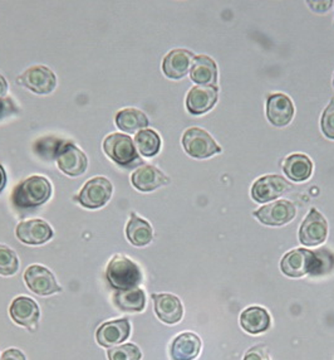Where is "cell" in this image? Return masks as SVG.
<instances>
[{"label": "cell", "mask_w": 334, "mask_h": 360, "mask_svg": "<svg viewBox=\"0 0 334 360\" xmlns=\"http://www.w3.org/2000/svg\"><path fill=\"white\" fill-rule=\"evenodd\" d=\"M108 360H141L142 353L135 344H123L107 350Z\"/></svg>", "instance_id": "32"}, {"label": "cell", "mask_w": 334, "mask_h": 360, "mask_svg": "<svg viewBox=\"0 0 334 360\" xmlns=\"http://www.w3.org/2000/svg\"><path fill=\"white\" fill-rule=\"evenodd\" d=\"M116 125L122 131L133 134L149 127V119L138 108H123L116 115Z\"/></svg>", "instance_id": "27"}, {"label": "cell", "mask_w": 334, "mask_h": 360, "mask_svg": "<svg viewBox=\"0 0 334 360\" xmlns=\"http://www.w3.org/2000/svg\"><path fill=\"white\" fill-rule=\"evenodd\" d=\"M328 236V223L322 213L312 208L299 229V240L303 246L316 247L324 243Z\"/></svg>", "instance_id": "6"}, {"label": "cell", "mask_w": 334, "mask_h": 360, "mask_svg": "<svg viewBox=\"0 0 334 360\" xmlns=\"http://www.w3.org/2000/svg\"><path fill=\"white\" fill-rule=\"evenodd\" d=\"M135 144L138 150L146 158H152L157 155L161 149V139L157 132L151 129H145L136 134Z\"/></svg>", "instance_id": "28"}, {"label": "cell", "mask_w": 334, "mask_h": 360, "mask_svg": "<svg viewBox=\"0 0 334 360\" xmlns=\"http://www.w3.org/2000/svg\"><path fill=\"white\" fill-rule=\"evenodd\" d=\"M240 325L246 333L258 335L270 328V315L262 307H248L240 315Z\"/></svg>", "instance_id": "23"}, {"label": "cell", "mask_w": 334, "mask_h": 360, "mask_svg": "<svg viewBox=\"0 0 334 360\" xmlns=\"http://www.w3.org/2000/svg\"><path fill=\"white\" fill-rule=\"evenodd\" d=\"M6 91H8V84H6V78L0 75V98L6 96Z\"/></svg>", "instance_id": "38"}, {"label": "cell", "mask_w": 334, "mask_h": 360, "mask_svg": "<svg viewBox=\"0 0 334 360\" xmlns=\"http://www.w3.org/2000/svg\"><path fill=\"white\" fill-rule=\"evenodd\" d=\"M126 236L130 243L136 247L147 246L154 238V231L141 217H138L135 212H132L131 218L126 227Z\"/></svg>", "instance_id": "25"}, {"label": "cell", "mask_w": 334, "mask_h": 360, "mask_svg": "<svg viewBox=\"0 0 334 360\" xmlns=\"http://www.w3.org/2000/svg\"><path fill=\"white\" fill-rule=\"evenodd\" d=\"M293 186L281 175H265L251 186V198L258 203H267L290 192Z\"/></svg>", "instance_id": "7"}, {"label": "cell", "mask_w": 334, "mask_h": 360, "mask_svg": "<svg viewBox=\"0 0 334 360\" xmlns=\"http://www.w3.org/2000/svg\"><path fill=\"white\" fill-rule=\"evenodd\" d=\"M55 160L60 172L69 176H79L84 174L88 167V160L84 151L68 141L60 148Z\"/></svg>", "instance_id": "12"}, {"label": "cell", "mask_w": 334, "mask_h": 360, "mask_svg": "<svg viewBox=\"0 0 334 360\" xmlns=\"http://www.w3.org/2000/svg\"><path fill=\"white\" fill-rule=\"evenodd\" d=\"M308 6H310V9L313 12L326 13L328 12L329 9L332 8L333 1H330V0L329 1H323V0L318 1V0H316V1H308Z\"/></svg>", "instance_id": "36"}, {"label": "cell", "mask_w": 334, "mask_h": 360, "mask_svg": "<svg viewBox=\"0 0 334 360\" xmlns=\"http://www.w3.org/2000/svg\"><path fill=\"white\" fill-rule=\"evenodd\" d=\"M18 112V106L11 97L0 98V120Z\"/></svg>", "instance_id": "34"}, {"label": "cell", "mask_w": 334, "mask_h": 360, "mask_svg": "<svg viewBox=\"0 0 334 360\" xmlns=\"http://www.w3.org/2000/svg\"><path fill=\"white\" fill-rule=\"evenodd\" d=\"M130 335L131 324L128 319L123 318L103 323L95 333V339L101 347L109 349L125 342Z\"/></svg>", "instance_id": "13"}, {"label": "cell", "mask_w": 334, "mask_h": 360, "mask_svg": "<svg viewBox=\"0 0 334 360\" xmlns=\"http://www.w3.org/2000/svg\"><path fill=\"white\" fill-rule=\"evenodd\" d=\"M182 146L189 155L195 159H208L220 154L222 149L216 144L209 132L200 127H190L182 136Z\"/></svg>", "instance_id": "4"}, {"label": "cell", "mask_w": 334, "mask_h": 360, "mask_svg": "<svg viewBox=\"0 0 334 360\" xmlns=\"http://www.w3.org/2000/svg\"><path fill=\"white\" fill-rule=\"evenodd\" d=\"M283 170L289 179L302 183L309 179L313 173V162L305 154H292L286 158Z\"/></svg>", "instance_id": "24"}, {"label": "cell", "mask_w": 334, "mask_h": 360, "mask_svg": "<svg viewBox=\"0 0 334 360\" xmlns=\"http://www.w3.org/2000/svg\"><path fill=\"white\" fill-rule=\"evenodd\" d=\"M201 350V339L194 333H182L176 336L170 347L173 360H195Z\"/></svg>", "instance_id": "21"}, {"label": "cell", "mask_w": 334, "mask_h": 360, "mask_svg": "<svg viewBox=\"0 0 334 360\" xmlns=\"http://www.w3.org/2000/svg\"><path fill=\"white\" fill-rule=\"evenodd\" d=\"M244 360H270V356L264 345H257L246 352Z\"/></svg>", "instance_id": "35"}, {"label": "cell", "mask_w": 334, "mask_h": 360, "mask_svg": "<svg viewBox=\"0 0 334 360\" xmlns=\"http://www.w3.org/2000/svg\"><path fill=\"white\" fill-rule=\"evenodd\" d=\"M52 195V186L44 176L33 175L14 188L13 205L20 210L36 208L44 205Z\"/></svg>", "instance_id": "1"}, {"label": "cell", "mask_w": 334, "mask_h": 360, "mask_svg": "<svg viewBox=\"0 0 334 360\" xmlns=\"http://www.w3.org/2000/svg\"><path fill=\"white\" fill-rule=\"evenodd\" d=\"M0 360H27L25 359V355L23 354V352H20L19 349L12 348L6 350L3 355H1V359Z\"/></svg>", "instance_id": "37"}, {"label": "cell", "mask_w": 334, "mask_h": 360, "mask_svg": "<svg viewBox=\"0 0 334 360\" xmlns=\"http://www.w3.org/2000/svg\"><path fill=\"white\" fill-rule=\"evenodd\" d=\"M15 234L20 242L30 246H39L47 243L53 237V229L42 219H29L19 223Z\"/></svg>", "instance_id": "14"}, {"label": "cell", "mask_w": 334, "mask_h": 360, "mask_svg": "<svg viewBox=\"0 0 334 360\" xmlns=\"http://www.w3.org/2000/svg\"><path fill=\"white\" fill-rule=\"evenodd\" d=\"M314 261L310 271V277H321L328 275L334 270V253L329 248H319L313 252Z\"/></svg>", "instance_id": "29"}, {"label": "cell", "mask_w": 334, "mask_h": 360, "mask_svg": "<svg viewBox=\"0 0 334 360\" xmlns=\"http://www.w3.org/2000/svg\"><path fill=\"white\" fill-rule=\"evenodd\" d=\"M295 214V205L284 199L275 200L272 205H264L253 213V216L255 217L259 222L272 227H281L286 223L292 222Z\"/></svg>", "instance_id": "8"}, {"label": "cell", "mask_w": 334, "mask_h": 360, "mask_svg": "<svg viewBox=\"0 0 334 360\" xmlns=\"http://www.w3.org/2000/svg\"><path fill=\"white\" fill-rule=\"evenodd\" d=\"M313 261H314V255L312 251L305 248L293 250L281 258V272L286 276L293 277V278L309 275L313 267Z\"/></svg>", "instance_id": "15"}, {"label": "cell", "mask_w": 334, "mask_h": 360, "mask_svg": "<svg viewBox=\"0 0 334 360\" xmlns=\"http://www.w3.org/2000/svg\"><path fill=\"white\" fill-rule=\"evenodd\" d=\"M219 98L218 87L196 86L192 87L186 96V108L191 115L206 114L214 108Z\"/></svg>", "instance_id": "16"}, {"label": "cell", "mask_w": 334, "mask_h": 360, "mask_svg": "<svg viewBox=\"0 0 334 360\" xmlns=\"http://www.w3.org/2000/svg\"><path fill=\"white\" fill-rule=\"evenodd\" d=\"M24 281L32 292L39 296L62 292V288L55 281L53 274L39 264H33L27 269L24 272Z\"/></svg>", "instance_id": "9"}, {"label": "cell", "mask_w": 334, "mask_h": 360, "mask_svg": "<svg viewBox=\"0 0 334 360\" xmlns=\"http://www.w3.org/2000/svg\"><path fill=\"white\" fill-rule=\"evenodd\" d=\"M294 105L284 94H273L267 101V117L272 125L284 127L292 121Z\"/></svg>", "instance_id": "17"}, {"label": "cell", "mask_w": 334, "mask_h": 360, "mask_svg": "<svg viewBox=\"0 0 334 360\" xmlns=\"http://www.w3.org/2000/svg\"><path fill=\"white\" fill-rule=\"evenodd\" d=\"M157 318L165 324H178L184 316V307L178 296L171 294H152Z\"/></svg>", "instance_id": "18"}, {"label": "cell", "mask_w": 334, "mask_h": 360, "mask_svg": "<svg viewBox=\"0 0 334 360\" xmlns=\"http://www.w3.org/2000/svg\"><path fill=\"white\" fill-rule=\"evenodd\" d=\"M106 276L109 285L117 291L136 288L142 281L140 267L123 255H114L107 264Z\"/></svg>", "instance_id": "2"}, {"label": "cell", "mask_w": 334, "mask_h": 360, "mask_svg": "<svg viewBox=\"0 0 334 360\" xmlns=\"http://www.w3.org/2000/svg\"><path fill=\"white\" fill-rule=\"evenodd\" d=\"M18 84L38 95H48L55 89L57 78L47 67L33 66L18 78Z\"/></svg>", "instance_id": "11"}, {"label": "cell", "mask_w": 334, "mask_h": 360, "mask_svg": "<svg viewBox=\"0 0 334 360\" xmlns=\"http://www.w3.org/2000/svg\"><path fill=\"white\" fill-rule=\"evenodd\" d=\"M6 184V174L4 168L0 165V193L3 192Z\"/></svg>", "instance_id": "39"}, {"label": "cell", "mask_w": 334, "mask_h": 360, "mask_svg": "<svg viewBox=\"0 0 334 360\" xmlns=\"http://www.w3.org/2000/svg\"><path fill=\"white\" fill-rule=\"evenodd\" d=\"M9 315L17 325L34 333L39 325L41 310L36 301L28 296H18L12 301L9 307Z\"/></svg>", "instance_id": "10"}, {"label": "cell", "mask_w": 334, "mask_h": 360, "mask_svg": "<svg viewBox=\"0 0 334 360\" xmlns=\"http://www.w3.org/2000/svg\"><path fill=\"white\" fill-rule=\"evenodd\" d=\"M194 58L195 57L190 51L173 49L163 58L162 71L166 77L171 79H181L190 71Z\"/></svg>", "instance_id": "19"}, {"label": "cell", "mask_w": 334, "mask_h": 360, "mask_svg": "<svg viewBox=\"0 0 334 360\" xmlns=\"http://www.w3.org/2000/svg\"><path fill=\"white\" fill-rule=\"evenodd\" d=\"M321 127L324 136L334 140V97L323 112Z\"/></svg>", "instance_id": "33"}, {"label": "cell", "mask_w": 334, "mask_h": 360, "mask_svg": "<svg viewBox=\"0 0 334 360\" xmlns=\"http://www.w3.org/2000/svg\"><path fill=\"white\" fill-rule=\"evenodd\" d=\"M333 86H334V78H333Z\"/></svg>", "instance_id": "40"}, {"label": "cell", "mask_w": 334, "mask_h": 360, "mask_svg": "<svg viewBox=\"0 0 334 360\" xmlns=\"http://www.w3.org/2000/svg\"><path fill=\"white\" fill-rule=\"evenodd\" d=\"M114 302L121 311L141 312L146 307V296L138 288L119 290L114 292Z\"/></svg>", "instance_id": "26"}, {"label": "cell", "mask_w": 334, "mask_h": 360, "mask_svg": "<svg viewBox=\"0 0 334 360\" xmlns=\"http://www.w3.org/2000/svg\"><path fill=\"white\" fill-rule=\"evenodd\" d=\"M103 150L112 162L123 168H132L141 164L138 148L130 136L114 132L103 141Z\"/></svg>", "instance_id": "3"}, {"label": "cell", "mask_w": 334, "mask_h": 360, "mask_svg": "<svg viewBox=\"0 0 334 360\" xmlns=\"http://www.w3.org/2000/svg\"><path fill=\"white\" fill-rule=\"evenodd\" d=\"M132 184L140 192H154L170 183L168 176L154 165H142L132 174Z\"/></svg>", "instance_id": "20"}, {"label": "cell", "mask_w": 334, "mask_h": 360, "mask_svg": "<svg viewBox=\"0 0 334 360\" xmlns=\"http://www.w3.org/2000/svg\"><path fill=\"white\" fill-rule=\"evenodd\" d=\"M114 188L109 180L105 176H95L93 179L88 180L84 186V189L79 193L78 202L88 210H98L108 203V200L112 197Z\"/></svg>", "instance_id": "5"}, {"label": "cell", "mask_w": 334, "mask_h": 360, "mask_svg": "<svg viewBox=\"0 0 334 360\" xmlns=\"http://www.w3.org/2000/svg\"><path fill=\"white\" fill-rule=\"evenodd\" d=\"M19 270V259L17 253L4 245H0V275L13 276Z\"/></svg>", "instance_id": "30"}, {"label": "cell", "mask_w": 334, "mask_h": 360, "mask_svg": "<svg viewBox=\"0 0 334 360\" xmlns=\"http://www.w3.org/2000/svg\"><path fill=\"white\" fill-rule=\"evenodd\" d=\"M191 79L203 86H218V67L208 56H197L194 58L190 72Z\"/></svg>", "instance_id": "22"}, {"label": "cell", "mask_w": 334, "mask_h": 360, "mask_svg": "<svg viewBox=\"0 0 334 360\" xmlns=\"http://www.w3.org/2000/svg\"><path fill=\"white\" fill-rule=\"evenodd\" d=\"M66 141L60 140L57 138H43L38 140L34 144V151L38 155L43 156L46 159H55L58 153H60V148L65 145Z\"/></svg>", "instance_id": "31"}]
</instances>
